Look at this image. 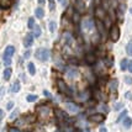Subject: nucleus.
I'll return each instance as SVG.
<instances>
[{
  "mask_svg": "<svg viewBox=\"0 0 132 132\" xmlns=\"http://www.w3.org/2000/svg\"><path fill=\"white\" fill-rule=\"evenodd\" d=\"M14 108V103L12 101H9V103L6 104V110H11Z\"/></svg>",
  "mask_w": 132,
  "mask_h": 132,
  "instance_id": "32",
  "label": "nucleus"
},
{
  "mask_svg": "<svg viewBox=\"0 0 132 132\" xmlns=\"http://www.w3.org/2000/svg\"><path fill=\"white\" fill-rule=\"evenodd\" d=\"M57 85H58V89H59V92L65 93V94H72V90L69 89V86L65 84V81H64V80L59 79V80L57 81Z\"/></svg>",
  "mask_w": 132,
  "mask_h": 132,
  "instance_id": "4",
  "label": "nucleus"
},
{
  "mask_svg": "<svg viewBox=\"0 0 132 132\" xmlns=\"http://www.w3.org/2000/svg\"><path fill=\"white\" fill-rule=\"evenodd\" d=\"M126 52L128 56H132V41H130L127 43V47H126Z\"/></svg>",
  "mask_w": 132,
  "mask_h": 132,
  "instance_id": "23",
  "label": "nucleus"
},
{
  "mask_svg": "<svg viewBox=\"0 0 132 132\" xmlns=\"http://www.w3.org/2000/svg\"><path fill=\"white\" fill-rule=\"evenodd\" d=\"M30 56H31V51H30V50H29V51H26L25 53H23V58H25V59H27V58H29Z\"/></svg>",
  "mask_w": 132,
  "mask_h": 132,
  "instance_id": "35",
  "label": "nucleus"
},
{
  "mask_svg": "<svg viewBox=\"0 0 132 132\" xmlns=\"http://www.w3.org/2000/svg\"><path fill=\"white\" fill-rule=\"evenodd\" d=\"M126 116H127V111H122V112L120 114V116L117 117V122H121V121L126 117Z\"/></svg>",
  "mask_w": 132,
  "mask_h": 132,
  "instance_id": "26",
  "label": "nucleus"
},
{
  "mask_svg": "<svg viewBox=\"0 0 132 132\" xmlns=\"http://www.w3.org/2000/svg\"><path fill=\"white\" fill-rule=\"evenodd\" d=\"M125 83L128 84V85H131L132 84V77H125Z\"/></svg>",
  "mask_w": 132,
  "mask_h": 132,
  "instance_id": "31",
  "label": "nucleus"
},
{
  "mask_svg": "<svg viewBox=\"0 0 132 132\" xmlns=\"http://www.w3.org/2000/svg\"><path fill=\"white\" fill-rule=\"evenodd\" d=\"M63 40H64V43H65V45H70V43L73 42V37H72V35L69 34V32H64Z\"/></svg>",
  "mask_w": 132,
  "mask_h": 132,
  "instance_id": "13",
  "label": "nucleus"
},
{
  "mask_svg": "<svg viewBox=\"0 0 132 132\" xmlns=\"http://www.w3.org/2000/svg\"><path fill=\"white\" fill-rule=\"evenodd\" d=\"M100 132H108V130H106L105 127H101V128H100Z\"/></svg>",
  "mask_w": 132,
  "mask_h": 132,
  "instance_id": "44",
  "label": "nucleus"
},
{
  "mask_svg": "<svg viewBox=\"0 0 132 132\" xmlns=\"http://www.w3.org/2000/svg\"><path fill=\"white\" fill-rule=\"evenodd\" d=\"M109 37L112 42H117V40L120 38V30H119V26H117V25H112V26H111L110 32H109Z\"/></svg>",
  "mask_w": 132,
  "mask_h": 132,
  "instance_id": "3",
  "label": "nucleus"
},
{
  "mask_svg": "<svg viewBox=\"0 0 132 132\" xmlns=\"http://www.w3.org/2000/svg\"><path fill=\"white\" fill-rule=\"evenodd\" d=\"M127 59H122L121 61V63H120V65H121V70H126L127 69Z\"/></svg>",
  "mask_w": 132,
  "mask_h": 132,
  "instance_id": "25",
  "label": "nucleus"
},
{
  "mask_svg": "<svg viewBox=\"0 0 132 132\" xmlns=\"http://www.w3.org/2000/svg\"><path fill=\"white\" fill-rule=\"evenodd\" d=\"M105 64H106L108 67H111V65H112V59H111V58H109V59H105Z\"/></svg>",
  "mask_w": 132,
  "mask_h": 132,
  "instance_id": "34",
  "label": "nucleus"
},
{
  "mask_svg": "<svg viewBox=\"0 0 132 132\" xmlns=\"http://www.w3.org/2000/svg\"><path fill=\"white\" fill-rule=\"evenodd\" d=\"M32 43H34V35L32 34L26 35V37L23 38V46L26 47V48H30V47L32 46Z\"/></svg>",
  "mask_w": 132,
  "mask_h": 132,
  "instance_id": "7",
  "label": "nucleus"
},
{
  "mask_svg": "<svg viewBox=\"0 0 132 132\" xmlns=\"http://www.w3.org/2000/svg\"><path fill=\"white\" fill-rule=\"evenodd\" d=\"M37 95H34V94H29L27 96H26V100L29 101V103H34V101H36L37 100Z\"/></svg>",
  "mask_w": 132,
  "mask_h": 132,
  "instance_id": "22",
  "label": "nucleus"
},
{
  "mask_svg": "<svg viewBox=\"0 0 132 132\" xmlns=\"http://www.w3.org/2000/svg\"><path fill=\"white\" fill-rule=\"evenodd\" d=\"M123 126L126 127V128H130L132 126V119L131 117H125V120H123Z\"/></svg>",
  "mask_w": 132,
  "mask_h": 132,
  "instance_id": "21",
  "label": "nucleus"
},
{
  "mask_svg": "<svg viewBox=\"0 0 132 132\" xmlns=\"http://www.w3.org/2000/svg\"><path fill=\"white\" fill-rule=\"evenodd\" d=\"M35 56L42 62H46V61H48V58L51 56V52L47 48H38L37 51L35 52Z\"/></svg>",
  "mask_w": 132,
  "mask_h": 132,
  "instance_id": "2",
  "label": "nucleus"
},
{
  "mask_svg": "<svg viewBox=\"0 0 132 132\" xmlns=\"http://www.w3.org/2000/svg\"><path fill=\"white\" fill-rule=\"evenodd\" d=\"M104 115L101 114H95V115L89 116V121H93V122H103L104 121Z\"/></svg>",
  "mask_w": 132,
  "mask_h": 132,
  "instance_id": "10",
  "label": "nucleus"
},
{
  "mask_svg": "<svg viewBox=\"0 0 132 132\" xmlns=\"http://www.w3.org/2000/svg\"><path fill=\"white\" fill-rule=\"evenodd\" d=\"M35 16L37 17V19H42V17L45 16V10L42 7H37L35 10Z\"/></svg>",
  "mask_w": 132,
  "mask_h": 132,
  "instance_id": "16",
  "label": "nucleus"
},
{
  "mask_svg": "<svg viewBox=\"0 0 132 132\" xmlns=\"http://www.w3.org/2000/svg\"><path fill=\"white\" fill-rule=\"evenodd\" d=\"M96 61H98V58H96V56H95V53L90 52V53H86V54H85V62H86V64H89V65L95 64V63H96Z\"/></svg>",
  "mask_w": 132,
  "mask_h": 132,
  "instance_id": "5",
  "label": "nucleus"
},
{
  "mask_svg": "<svg viewBox=\"0 0 132 132\" xmlns=\"http://www.w3.org/2000/svg\"><path fill=\"white\" fill-rule=\"evenodd\" d=\"M27 26H29V29H34L35 27V19L34 17H30L29 19V21H27Z\"/></svg>",
  "mask_w": 132,
  "mask_h": 132,
  "instance_id": "24",
  "label": "nucleus"
},
{
  "mask_svg": "<svg viewBox=\"0 0 132 132\" xmlns=\"http://www.w3.org/2000/svg\"><path fill=\"white\" fill-rule=\"evenodd\" d=\"M32 30H34V37H40L41 34H42V31H41V27H40V26L35 25V27Z\"/></svg>",
  "mask_w": 132,
  "mask_h": 132,
  "instance_id": "19",
  "label": "nucleus"
},
{
  "mask_svg": "<svg viewBox=\"0 0 132 132\" xmlns=\"http://www.w3.org/2000/svg\"><path fill=\"white\" fill-rule=\"evenodd\" d=\"M56 65H57V67H59V69H63L64 68V64H63V62H62L61 59H56Z\"/></svg>",
  "mask_w": 132,
  "mask_h": 132,
  "instance_id": "29",
  "label": "nucleus"
},
{
  "mask_svg": "<svg viewBox=\"0 0 132 132\" xmlns=\"http://www.w3.org/2000/svg\"><path fill=\"white\" fill-rule=\"evenodd\" d=\"M17 114H19V111H17V110H15L11 115H10V119H11V120H14V119H15V117L17 116Z\"/></svg>",
  "mask_w": 132,
  "mask_h": 132,
  "instance_id": "36",
  "label": "nucleus"
},
{
  "mask_svg": "<svg viewBox=\"0 0 132 132\" xmlns=\"http://www.w3.org/2000/svg\"><path fill=\"white\" fill-rule=\"evenodd\" d=\"M20 86H21V85H20V81L15 80V83L11 85V92L12 93H19V92H20V89H21Z\"/></svg>",
  "mask_w": 132,
  "mask_h": 132,
  "instance_id": "18",
  "label": "nucleus"
},
{
  "mask_svg": "<svg viewBox=\"0 0 132 132\" xmlns=\"http://www.w3.org/2000/svg\"><path fill=\"white\" fill-rule=\"evenodd\" d=\"M83 29L88 30V31L94 29V21H93V19H85L83 21Z\"/></svg>",
  "mask_w": 132,
  "mask_h": 132,
  "instance_id": "8",
  "label": "nucleus"
},
{
  "mask_svg": "<svg viewBox=\"0 0 132 132\" xmlns=\"http://www.w3.org/2000/svg\"><path fill=\"white\" fill-rule=\"evenodd\" d=\"M67 110L69 112H72V114H75V112L79 111V106L74 103H67Z\"/></svg>",
  "mask_w": 132,
  "mask_h": 132,
  "instance_id": "9",
  "label": "nucleus"
},
{
  "mask_svg": "<svg viewBox=\"0 0 132 132\" xmlns=\"http://www.w3.org/2000/svg\"><path fill=\"white\" fill-rule=\"evenodd\" d=\"M43 94H45V95H46V96H48V98H52L51 93H50V92H47V90H45V92H43Z\"/></svg>",
  "mask_w": 132,
  "mask_h": 132,
  "instance_id": "40",
  "label": "nucleus"
},
{
  "mask_svg": "<svg viewBox=\"0 0 132 132\" xmlns=\"http://www.w3.org/2000/svg\"><path fill=\"white\" fill-rule=\"evenodd\" d=\"M4 93H5V88L3 86V88H0V99H1V96L4 95Z\"/></svg>",
  "mask_w": 132,
  "mask_h": 132,
  "instance_id": "39",
  "label": "nucleus"
},
{
  "mask_svg": "<svg viewBox=\"0 0 132 132\" xmlns=\"http://www.w3.org/2000/svg\"><path fill=\"white\" fill-rule=\"evenodd\" d=\"M131 14H132V9H131Z\"/></svg>",
  "mask_w": 132,
  "mask_h": 132,
  "instance_id": "46",
  "label": "nucleus"
},
{
  "mask_svg": "<svg viewBox=\"0 0 132 132\" xmlns=\"http://www.w3.org/2000/svg\"><path fill=\"white\" fill-rule=\"evenodd\" d=\"M95 23H96V26H98V31H99V32H100L101 35H104V32H105V26H104L103 21L98 19V20L95 21Z\"/></svg>",
  "mask_w": 132,
  "mask_h": 132,
  "instance_id": "15",
  "label": "nucleus"
},
{
  "mask_svg": "<svg viewBox=\"0 0 132 132\" xmlns=\"http://www.w3.org/2000/svg\"><path fill=\"white\" fill-rule=\"evenodd\" d=\"M37 1H38V4L42 5V4H45V1H46V0H37Z\"/></svg>",
  "mask_w": 132,
  "mask_h": 132,
  "instance_id": "45",
  "label": "nucleus"
},
{
  "mask_svg": "<svg viewBox=\"0 0 132 132\" xmlns=\"http://www.w3.org/2000/svg\"><path fill=\"white\" fill-rule=\"evenodd\" d=\"M127 68H128V70L132 73V61H130V62L127 63Z\"/></svg>",
  "mask_w": 132,
  "mask_h": 132,
  "instance_id": "38",
  "label": "nucleus"
},
{
  "mask_svg": "<svg viewBox=\"0 0 132 132\" xmlns=\"http://www.w3.org/2000/svg\"><path fill=\"white\" fill-rule=\"evenodd\" d=\"M122 106H123V105H122L121 103H117V104L115 105V106H114V110H115V111H117V110H120L121 108H122Z\"/></svg>",
  "mask_w": 132,
  "mask_h": 132,
  "instance_id": "33",
  "label": "nucleus"
},
{
  "mask_svg": "<svg viewBox=\"0 0 132 132\" xmlns=\"http://www.w3.org/2000/svg\"><path fill=\"white\" fill-rule=\"evenodd\" d=\"M56 114H57V116L61 119V120H68L69 116L64 112V111H62V110H56Z\"/></svg>",
  "mask_w": 132,
  "mask_h": 132,
  "instance_id": "17",
  "label": "nucleus"
},
{
  "mask_svg": "<svg viewBox=\"0 0 132 132\" xmlns=\"http://www.w3.org/2000/svg\"><path fill=\"white\" fill-rule=\"evenodd\" d=\"M27 68H29V73L31 75H35V74H36V68H35V64L32 63V62H30V63H29Z\"/></svg>",
  "mask_w": 132,
  "mask_h": 132,
  "instance_id": "20",
  "label": "nucleus"
},
{
  "mask_svg": "<svg viewBox=\"0 0 132 132\" xmlns=\"http://www.w3.org/2000/svg\"><path fill=\"white\" fill-rule=\"evenodd\" d=\"M117 86H119L117 79H111V80L109 81V88L111 92H116V90H117Z\"/></svg>",
  "mask_w": 132,
  "mask_h": 132,
  "instance_id": "11",
  "label": "nucleus"
},
{
  "mask_svg": "<svg viewBox=\"0 0 132 132\" xmlns=\"http://www.w3.org/2000/svg\"><path fill=\"white\" fill-rule=\"evenodd\" d=\"M65 75L68 78H75L78 75V69L75 67H67L65 68Z\"/></svg>",
  "mask_w": 132,
  "mask_h": 132,
  "instance_id": "6",
  "label": "nucleus"
},
{
  "mask_svg": "<svg viewBox=\"0 0 132 132\" xmlns=\"http://www.w3.org/2000/svg\"><path fill=\"white\" fill-rule=\"evenodd\" d=\"M131 93H126V95H125V96H126V98H128V99H131Z\"/></svg>",
  "mask_w": 132,
  "mask_h": 132,
  "instance_id": "43",
  "label": "nucleus"
},
{
  "mask_svg": "<svg viewBox=\"0 0 132 132\" xmlns=\"http://www.w3.org/2000/svg\"><path fill=\"white\" fill-rule=\"evenodd\" d=\"M3 117H4V111H3V110L0 109V120H1Z\"/></svg>",
  "mask_w": 132,
  "mask_h": 132,
  "instance_id": "41",
  "label": "nucleus"
},
{
  "mask_svg": "<svg viewBox=\"0 0 132 132\" xmlns=\"http://www.w3.org/2000/svg\"><path fill=\"white\" fill-rule=\"evenodd\" d=\"M58 1H59V3H61L63 6H65V4H67V3H65V0H58Z\"/></svg>",
  "mask_w": 132,
  "mask_h": 132,
  "instance_id": "42",
  "label": "nucleus"
},
{
  "mask_svg": "<svg viewBox=\"0 0 132 132\" xmlns=\"http://www.w3.org/2000/svg\"><path fill=\"white\" fill-rule=\"evenodd\" d=\"M48 1H50V10H54V7H56L54 0H48Z\"/></svg>",
  "mask_w": 132,
  "mask_h": 132,
  "instance_id": "30",
  "label": "nucleus"
},
{
  "mask_svg": "<svg viewBox=\"0 0 132 132\" xmlns=\"http://www.w3.org/2000/svg\"><path fill=\"white\" fill-rule=\"evenodd\" d=\"M56 26H57L56 22H54V21H51V22H50V31H51V32H54V31H56Z\"/></svg>",
  "mask_w": 132,
  "mask_h": 132,
  "instance_id": "28",
  "label": "nucleus"
},
{
  "mask_svg": "<svg viewBox=\"0 0 132 132\" xmlns=\"http://www.w3.org/2000/svg\"><path fill=\"white\" fill-rule=\"evenodd\" d=\"M73 22H74V23L79 22V12H78V11H75L74 15H73Z\"/></svg>",
  "mask_w": 132,
  "mask_h": 132,
  "instance_id": "27",
  "label": "nucleus"
},
{
  "mask_svg": "<svg viewBox=\"0 0 132 132\" xmlns=\"http://www.w3.org/2000/svg\"><path fill=\"white\" fill-rule=\"evenodd\" d=\"M11 73H12V69L10 68V67H6L5 70H4V74H3L4 80H9V79L11 78Z\"/></svg>",
  "mask_w": 132,
  "mask_h": 132,
  "instance_id": "14",
  "label": "nucleus"
},
{
  "mask_svg": "<svg viewBox=\"0 0 132 132\" xmlns=\"http://www.w3.org/2000/svg\"><path fill=\"white\" fill-rule=\"evenodd\" d=\"M9 132H21L19 128H16V127H10L9 128Z\"/></svg>",
  "mask_w": 132,
  "mask_h": 132,
  "instance_id": "37",
  "label": "nucleus"
},
{
  "mask_svg": "<svg viewBox=\"0 0 132 132\" xmlns=\"http://www.w3.org/2000/svg\"><path fill=\"white\" fill-rule=\"evenodd\" d=\"M14 53H15V47L11 46V45H9V46L5 48V51H4V64H5L6 67H10V64H11V57L14 56Z\"/></svg>",
  "mask_w": 132,
  "mask_h": 132,
  "instance_id": "1",
  "label": "nucleus"
},
{
  "mask_svg": "<svg viewBox=\"0 0 132 132\" xmlns=\"http://www.w3.org/2000/svg\"><path fill=\"white\" fill-rule=\"evenodd\" d=\"M96 16H98V19L99 20H101L103 21L104 19H105V16H106V12L104 11V9L103 7H96Z\"/></svg>",
  "mask_w": 132,
  "mask_h": 132,
  "instance_id": "12",
  "label": "nucleus"
},
{
  "mask_svg": "<svg viewBox=\"0 0 132 132\" xmlns=\"http://www.w3.org/2000/svg\"><path fill=\"white\" fill-rule=\"evenodd\" d=\"M86 132H90V131H86Z\"/></svg>",
  "mask_w": 132,
  "mask_h": 132,
  "instance_id": "47",
  "label": "nucleus"
}]
</instances>
